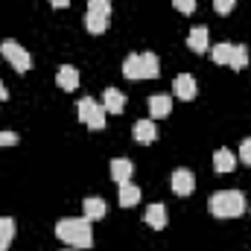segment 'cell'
Masks as SVG:
<instances>
[{"mask_svg":"<svg viewBox=\"0 0 251 251\" xmlns=\"http://www.w3.org/2000/svg\"><path fill=\"white\" fill-rule=\"evenodd\" d=\"M123 76H126V79H131V82H140V79H143V62H140V53H131V56H126V62H123Z\"/></svg>","mask_w":251,"mask_h":251,"instance_id":"obj_17","label":"cell"},{"mask_svg":"<svg viewBox=\"0 0 251 251\" xmlns=\"http://www.w3.org/2000/svg\"><path fill=\"white\" fill-rule=\"evenodd\" d=\"M213 9H216L219 15H231V9H234V0H213Z\"/></svg>","mask_w":251,"mask_h":251,"instance_id":"obj_26","label":"cell"},{"mask_svg":"<svg viewBox=\"0 0 251 251\" xmlns=\"http://www.w3.org/2000/svg\"><path fill=\"white\" fill-rule=\"evenodd\" d=\"M67 251H70V249H67Z\"/></svg>","mask_w":251,"mask_h":251,"instance_id":"obj_29","label":"cell"},{"mask_svg":"<svg viewBox=\"0 0 251 251\" xmlns=\"http://www.w3.org/2000/svg\"><path fill=\"white\" fill-rule=\"evenodd\" d=\"M111 21V0H88V12H85V26L91 35H102L108 29Z\"/></svg>","mask_w":251,"mask_h":251,"instance_id":"obj_3","label":"cell"},{"mask_svg":"<svg viewBox=\"0 0 251 251\" xmlns=\"http://www.w3.org/2000/svg\"><path fill=\"white\" fill-rule=\"evenodd\" d=\"M6 97H9V91H6V85H3V82H0V102H3V100H6Z\"/></svg>","mask_w":251,"mask_h":251,"instance_id":"obj_28","label":"cell"},{"mask_svg":"<svg viewBox=\"0 0 251 251\" xmlns=\"http://www.w3.org/2000/svg\"><path fill=\"white\" fill-rule=\"evenodd\" d=\"M231 50H234V44H228V41H219L213 50H210V59L216 64H228L231 62Z\"/></svg>","mask_w":251,"mask_h":251,"instance_id":"obj_22","label":"cell"},{"mask_svg":"<svg viewBox=\"0 0 251 251\" xmlns=\"http://www.w3.org/2000/svg\"><path fill=\"white\" fill-rule=\"evenodd\" d=\"M240 158H243V164L251 167V137H246V140L240 143Z\"/></svg>","mask_w":251,"mask_h":251,"instance_id":"obj_25","label":"cell"},{"mask_svg":"<svg viewBox=\"0 0 251 251\" xmlns=\"http://www.w3.org/2000/svg\"><path fill=\"white\" fill-rule=\"evenodd\" d=\"M76 114H79L82 123L88 126V128H94V131L105 128V108H102V102H97L91 97H82L76 102Z\"/></svg>","mask_w":251,"mask_h":251,"instance_id":"obj_4","label":"cell"},{"mask_svg":"<svg viewBox=\"0 0 251 251\" xmlns=\"http://www.w3.org/2000/svg\"><path fill=\"white\" fill-rule=\"evenodd\" d=\"M82 207H85V219H91V222H94V219H102V216L108 213V204H105V199H100V196H88Z\"/></svg>","mask_w":251,"mask_h":251,"instance_id":"obj_14","label":"cell"},{"mask_svg":"<svg viewBox=\"0 0 251 251\" xmlns=\"http://www.w3.org/2000/svg\"><path fill=\"white\" fill-rule=\"evenodd\" d=\"M0 56L12 64L18 73H26V70L32 67V56H29L18 41H12V38H9V41H0Z\"/></svg>","mask_w":251,"mask_h":251,"instance_id":"obj_5","label":"cell"},{"mask_svg":"<svg viewBox=\"0 0 251 251\" xmlns=\"http://www.w3.org/2000/svg\"><path fill=\"white\" fill-rule=\"evenodd\" d=\"M56 237L67 243L70 249H91L94 246V228H91V219H76V216H67L56 222Z\"/></svg>","mask_w":251,"mask_h":251,"instance_id":"obj_1","label":"cell"},{"mask_svg":"<svg viewBox=\"0 0 251 251\" xmlns=\"http://www.w3.org/2000/svg\"><path fill=\"white\" fill-rule=\"evenodd\" d=\"M140 62H143V79H158L161 62H158L155 53H140Z\"/></svg>","mask_w":251,"mask_h":251,"instance_id":"obj_20","label":"cell"},{"mask_svg":"<svg viewBox=\"0 0 251 251\" xmlns=\"http://www.w3.org/2000/svg\"><path fill=\"white\" fill-rule=\"evenodd\" d=\"M231 67L234 70H246L249 67V47L246 44H234V50H231Z\"/></svg>","mask_w":251,"mask_h":251,"instance_id":"obj_21","label":"cell"},{"mask_svg":"<svg viewBox=\"0 0 251 251\" xmlns=\"http://www.w3.org/2000/svg\"><path fill=\"white\" fill-rule=\"evenodd\" d=\"M18 140H21L18 131H0V146H15Z\"/></svg>","mask_w":251,"mask_h":251,"instance_id":"obj_24","label":"cell"},{"mask_svg":"<svg viewBox=\"0 0 251 251\" xmlns=\"http://www.w3.org/2000/svg\"><path fill=\"white\" fill-rule=\"evenodd\" d=\"M137 201H140V187L131 184V181L120 184V204H123V207H134Z\"/></svg>","mask_w":251,"mask_h":251,"instance_id":"obj_19","label":"cell"},{"mask_svg":"<svg viewBox=\"0 0 251 251\" xmlns=\"http://www.w3.org/2000/svg\"><path fill=\"white\" fill-rule=\"evenodd\" d=\"M246 207H249V201H246V196H243L240 190H219V193H213V196L207 199V210H210L216 219H234V216H240Z\"/></svg>","mask_w":251,"mask_h":251,"instance_id":"obj_2","label":"cell"},{"mask_svg":"<svg viewBox=\"0 0 251 251\" xmlns=\"http://www.w3.org/2000/svg\"><path fill=\"white\" fill-rule=\"evenodd\" d=\"M50 3H53L56 9H67V6H70V0H50Z\"/></svg>","mask_w":251,"mask_h":251,"instance_id":"obj_27","label":"cell"},{"mask_svg":"<svg viewBox=\"0 0 251 251\" xmlns=\"http://www.w3.org/2000/svg\"><path fill=\"white\" fill-rule=\"evenodd\" d=\"M170 111H173V97H167V94L149 97V114H152V120H161V117H167Z\"/></svg>","mask_w":251,"mask_h":251,"instance_id":"obj_10","label":"cell"},{"mask_svg":"<svg viewBox=\"0 0 251 251\" xmlns=\"http://www.w3.org/2000/svg\"><path fill=\"white\" fill-rule=\"evenodd\" d=\"M131 134H134L137 143H155L158 140V126H155V120H137Z\"/></svg>","mask_w":251,"mask_h":251,"instance_id":"obj_8","label":"cell"},{"mask_svg":"<svg viewBox=\"0 0 251 251\" xmlns=\"http://www.w3.org/2000/svg\"><path fill=\"white\" fill-rule=\"evenodd\" d=\"M234 167H237V158L228 149H216L213 152V170H216V176H228Z\"/></svg>","mask_w":251,"mask_h":251,"instance_id":"obj_13","label":"cell"},{"mask_svg":"<svg viewBox=\"0 0 251 251\" xmlns=\"http://www.w3.org/2000/svg\"><path fill=\"white\" fill-rule=\"evenodd\" d=\"M173 6H176L181 15H190V12H196V0H173Z\"/></svg>","mask_w":251,"mask_h":251,"instance_id":"obj_23","label":"cell"},{"mask_svg":"<svg viewBox=\"0 0 251 251\" xmlns=\"http://www.w3.org/2000/svg\"><path fill=\"white\" fill-rule=\"evenodd\" d=\"M131 173H134V164H131L128 158H114V161H111V178H114L117 184L131 181Z\"/></svg>","mask_w":251,"mask_h":251,"instance_id":"obj_12","label":"cell"},{"mask_svg":"<svg viewBox=\"0 0 251 251\" xmlns=\"http://www.w3.org/2000/svg\"><path fill=\"white\" fill-rule=\"evenodd\" d=\"M170 187L176 196H190L193 187H196V178H193V173L184 170V167H178L176 173H173V178H170Z\"/></svg>","mask_w":251,"mask_h":251,"instance_id":"obj_6","label":"cell"},{"mask_svg":"<svg viewBox=\"0 0 251 251\" xmlns=\"http://www.w3.org/2000/svg\"><path fill=\"white\" fill-rule=\"evenodd\" d=\"M15 240V219L12 216H0V251H9Z\"/></svg>","mask_w":251,"mask_h":251,"instance_id":"obj_18","label":"cell"},{"mask_svg":"<svg viewBox=\"0 0 251 251\" xmlns=\"http://www.w3.org/2000/svg\"><path fill=\"white\" fill-rule=\"evenodd\" d=\"M102 108H105V114H123L126 111V97L117 88H105V94H102Z\"/></svg>","mask_w":251,"mask_h":251,"instance_id":"obj_7","label":"cell"},{"mask_svg":"<svg viewBox=\"0 0 251 251\" xmlns=\"http://www.w3.org/2000/svg\"><path fill=\"white\" fill-rule=\"evenodd\" d=\"M56 82H59L62 91H76L79 88V70L73 64H62L59 73H56Z\"/></svg>","mask_w":251,"mask_h":251,"instance_id":"obj_11","label":"cell"},{"mask_svg":"<svg viewBox=\"0 0 251 251\" xmlns=\"http://www.w3.org/2000/svg\"><path fill=\"white\" fill-rule=\"evenodd\" d=\"M187 47L193 53H204L210 44H207V26H193L187 35Z\"/></svg>","mask_w":251,"mask_h":251,"instance_id":"obj_16","label":"cell"},{"mask_svg":"<svg viewBox=\"0 0 251 251\" xmlns=\"http://www.w3.org/2000/svg\"><path fill=\"white\" fill-rule=\"evenodd\" d=\"M143 219H146V225H149V228L161 231V228H167V207H164V204H149Z\"/></svg>","mask_w":251,"mask_h":251,"instance_id":"obj_15","label":"cell"},{"mask_svg":"<svg viewBox=\"0 0 251 251\" xmlns=\"http://www.w3.org/2000/svg\"><path fill=\"white\" fill-rule=\"evenodd\" d=\"M173 91H176V97H178V100H193V97H196V91H199V85H196V76H190V73L176 76V85H173Z\"/></svg>","mask_w":251,"mask_h":251,"instance_id":"obj_9","label":"cell"}]
</instances>
